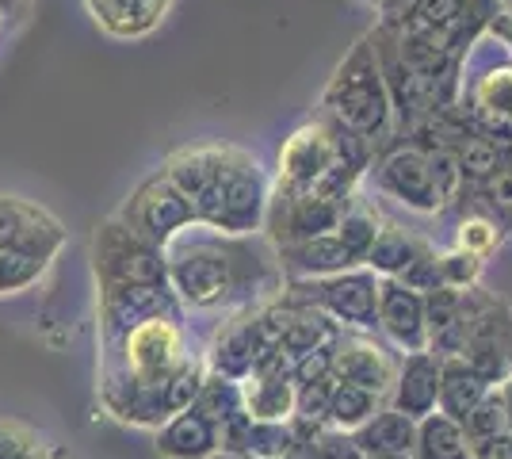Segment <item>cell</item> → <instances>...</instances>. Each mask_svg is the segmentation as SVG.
Listing matches in <instances>:
<instances>
[{
	"instance_id": "obj_1",
	"label": "cell",
	"mask_w": 512,
	"mask_h": 459,
	"mask_svg": "<svg viewBox=\"0 0 512 459\" xmlns=\"http://www.w3.org/2000/svg\"><path fill=\"white\" fill-rule=\"evenodd\" d=\"M169 291L180 306L218 310V306H256L283 291L276 249L249 238H226L207 226H188L165 245Z\"/></svg>"
},
{
	"instance_id": "obj_2",
	"label": "cell",
	"mask_w": 512,
	"mask_h": 459,
	"mask_svg": "<svg viewBox=\"0 0 512 459\" xmlns=\"http://www.w3.org/2000/svg\"><path fill=\"white\" fill-rule=\"evenodd\" d=\"M161 173L192 203L195 226L226 238H253L264 226L272 180L249 150L226 142H203L172 150Z\"/></svg>"
},
{
	"instance_id": "obj_3",
	"label": "cell",
	"mask_w": 512,
	"mask_h": 459,
	"mask_svg": "<svg viewBox=\"0 0 512 459\" xmlns=\"http://www.w3.org/2000/svg\"><path fill=\"white\" fill-rule=\"evenodd\" d=\"M333 123H341L348 134L363 138L379 153L394 138V111H390V92H386L383 69L375 58V46L363 35L360 43L344 54L337 73L321 92V108Z\"/></svg>"
},
{
	"instance_id": "obj_4",
	"label": "cell",
	"mask_w": 512,
	"mask_h": 459,
	"mask_svg": "<svg viewBox=\"0 0 512 459\" xmlns=\"http://www.w3.org/2000/svg\"><path fill=\"white\" fill-rule=\"evenodd\" d=\"M104 349V372L119 375L134 387H146V391L169 387L188 364H195L184 318H150Z\"/></svg>"
},
{
	"instance_id": "obj_5",
	"label": "cell",
	"mask_w": 512,
	"mask_h": 459,
	"mask_svg": "<svg viewBox=\"0 0 512 459\" xmlns=\"http://www.w3.org/2000/svg\"><path fill=\"white\" fill-rule=\"evenodd\" d=\"M379 12L398 31L425 39L428 46L463 62L470 46L490 31V20L501 12V0H398Z\"/></svg>"
},
{
	"instance_id": "obj_6",
	"label": "cell",
	"mask_w": 512,
	"mask_h": 459,
	"mask_svg": "<svg viewBox=\"0 0 512 459\" xmlns=\"http://www.w3.org/2000/svg\"><path fill=\"white\" fill-rule=\"evenodd\" d=\"M455 108L467 115L474 131L512 142V58L493 35H482L463 58Z\"/></svg>"
},
{
	"instance_id": "obj_7",
	"label": "cell",
	"mask_w": 512,
	"mask_h": 459,
	"mask_svg": "<svg viewBox=\"0 0 512 459\" xmlns=\"http://www.w3.org/2000/svg\"><path fill=\"white\" fill-rule=\"evenodd\" d=\"M279 295L291 303L314 306L352 333H375L379 326V276L367 268H348L325 280H283Z\"/></svg>"
},
{
	"instance_id": "obj_8",
	"label": "cell",
	"mask_w": 512,
	"mask_h": 459,
	"mask_svg": "<svg viewBox=\"0 0 512 459\" xmlns=\"http://www.w3.org/2000/svg\"><path fill=\"white\" fill-rule=\"evenodd\" d=\"M363 138L348 134L341 123H333L325 111H314V119L299 123L295 131L283 138L279 146V173L276 188L287 192H314L325 173L341 161L348 146H356Z\"/></svg>"
},
{
	"instance_id": "obj_9",
	"label": "cell",
	"mask_w": 512,
	"mask_h": 459,
	"mask_svg": "<svg viewBox=\"0 0 512 459\" xmlns=\"http://www.w3.org/2000/svg\"><path fill=\"white\" fill-rule=\"evenodd\" d=\"M92 272H96L100 287H111V284L169 287L165 249H157V245L142 241L138 234H130L115 215L96 226V238H92Z\"/></svg>"
},
{
	"instance_id": "obj_10",
	"label": "cell",
	"mask_w": 512,
	"mask_h": 459,
	"mask_svg": "<svg viewBox=\"0 0 512 459\" xmlns=\"http://www.w3.org/2000/svg\"><path fill=\"white\" fill-rule=\"evenodd\" d=\"M115 219L127 226L130 234H138L142 241H150L157 249H165L169 241H176L188 226H195L192 203L176 192L169 176L150 173L115 211Z\"/></svg>"
},
{
	"instance_id": "obj_11",
	"label": "cell",
	"mask_w": 512,
	"mask_h": 459,
	"mask_svg": "<svg viewBox=\"0 0 512 459\" xmlns=\"http://www.w3.org/2000/svg\"><path fill=\"white\" fill-rule=\"evenodd\" d=\"M371 184L383 196L398 199L402 207L417 211V215H444V203L436 196V180L428 169V157L409 142H390L375 153L371 161Z\"/></svg>"
},
{
	"instance_id": "obj_12",
	"label": "cell",
	"mask_w": 512,
	"mask_h": 459,
	"mask_svg": "<svg viewBox=\"0 0 512 459\" xmlns=\"http://www.w3.org/2000/svg\"><path fill=\"white\" fill-rule=\"evenodd\" d=\"M459 360L474 368L490 387H501L505 379H512V303L482 291V303L470 318Z\"/></svg>"
},
{
	"instance_id": "obj_13",
	"label": "cell",
	"mask_w": 512,
	"mask_h": 459,
	"mask_svg": "<svg viewBox=\"0 0 512 459\" xmlns=\"http://www.w3.org/2000/svg\"><path fill=\"white\" fill-rule=\"evenodd\" d=\"M348 203H333V199H321L314 192H287V188L272 184V199H268V211H264V226L260 230H264V238H268L272 249L276 245H295V241L318 238V234H333Z\"/></svg>"
},
{
	"instance_id": "obj_14",
	"label": "cell",
	"mask_w": 512,
	"mask_h": 459,
	"mask_svg": "<svg viewBox=\"0 0 512 459\" xmlns=\"http://www.w3.org/2000/svg\"><path fill=\"white\" fill-rule=\"evenodd\" d=\"M150 318H184V306L176 303L169 287L161 284H111L100 287V337L115 345L134 326Z\"/></svg>"
},
{
	"instance_id": "obj_15",
	"label": "cell",
	"mask_w": 512,
	"mask_h": 459,
	"mask_svg": "<svg viewBox=\"0 0 512 459\" xmlns=\"http://www.w3.org/2000/svg\"><path fill=\"white\" fill-rule=\"evenodd\" d=\"M65 241V226L46 207L20 196H0V253L16 249L50 264L65 249Z\"/></svg>"
},
{
	"instance_id": "obj_16",
	"label": "cell",
	"mask_w": 512,
	"mask_h": 459,
	"mask_svg": "<svg viewBox=\"0 0 512 459\" xmlns=\"http://www.w3.org/2000/svg\"><path fill=\"white\" fill-rule=\"evenodd\" d=\"M333 379L390 398L394 379H398V356L386 345H379L371 333L341 329L333 341Z\"/></svg>"
},
{
	"instance_id": "obj_17",
	"label": "cell",
	"mask_w": 512,
	"mask_h": 459,
	"mask_svg": "<svg viewBox=\"0 0 512 459\" xmlns=\"http://www.w3.org/2000/svg\"><path fill=\"white\" fill-rule=\"evenodd\" d=\"M379 333L394 349L428 352V329H425V295L409 291L398 280H379Z\"/></svg>"
},
{
	"instance_id": "obj_18",
	"label": "cell",
	"mask_w": 512,
	"mask_h": 459,
	"mask_svg": "<svg viewBox=\"0 0 512 459\" xmlns=\"http://www.w3.org/2000/svg\"><path fill=\"white\" fill-rule=\"evenodd\" d=\"M276 264L283 280H325L341 276L348 268H363L348 257L337 234H318V238L295 241V245H276Z\"/></svg>"
},
{
	"instance_id": "obj_19",
	"label": "cell",
	"mask_w": 512,
	"mask_h": 459,
	"mask_svg": "<svg viewBox=\"0 0 512 459\" xmlns=\"http://www.w3.org/2000/svg\"><path fill=\"white\" fill-rule=\"evenodd\" d=\"M436 394H440V360L428 352H409L398 360V379L386 406L406 414L409 421H425L428 414H436Z\"/></svg>"
},
{
	"instance_id": "obj_20",
	"label": "cell",
	"mask_w": 512,
	"mask_h": 459,
	"mask_svg": "<svg viewBox=\"0 0 512 459\" xmlns=\"http://www.w3.org/2000/svg\"><path fill=\"white\" fill-rule=\"evenodd\" d=\"M85 8L111 39H146L165 23L172 0H85Z\"/></svg>"
},
{
	"instance_id": "obj_21",
	"label": "cell",
	"mask_w": 512,
	"mask_h": 459,
	"mask_svg": "<svg viewBox=\"0 0 512 459\" xmlns=\"http://www.w3.org/2000/svg\"><path fill=\"white\" fill-rule=\"evenodd\" d=\"M157 452L165 459H211L218 452V425L188 406L157 429Z\"/></svg>"
},
{
	"instance_id": "obj_22",
	"label": "cell",
	"mask_w": 512,
	"mask_h": 459,
	"mask_svg": "<svg viewBox=\"0 0 512 459\" xmlns=\"http://www.w3.org/2000/svg\"><path fill=\"white\" fill-rule=\"evenodd\" d=\"M352 440H356V448H360L363 456H413L417 421H409L406 414L383 406L367 425H360L352 433Z\"/></svg>"
},
{
	"instance_id": "obj_23",
	"label": "cell",
	"mask_w": 512,
	"mask_h": 459,
	"mask_svg": "<svg viewBox=\"0 0 512 459\" xmlns=\"http://www.w3.org/2000/svg\"><path fill=\"white\" fill-rule=\"evenodd\" d=\"M490 391V383L482 379V375L467 368L459 356H448V360H440V394H436V410L451 421H459L463 425V417L486 398Z\"/></svg>"
},
{
	"instance_id": "obj_24",
	"label": "cell",
	"mask_w": 512,
	"mask_h": 459,
	"mask_svg": "<svg viewBox=\"0 0 512 459\" xmlns=\"http://www.w3.org/2000/svg\"><path fill=\"white\" fill-rule=\"evenodd\" d=\"M425 241L428 238L413 234V230H402V226H394V222H383V230H379V238H375V245H371V253H367L363 268L375 272L379 280H398V276L409 268V261L425 249Z\"/></svg>"
},
{
	"instance_id": "obj_25",
	"label": "cell",
	"mask_w": 512,
	"mask_h": 459,
	"mask_svg": "<svg viewBox=\"0 0 512 459\" xmlns=\"http://www.w3.org/2000/svg\"><path fill=\"white\" fill-rule=\"evenodd\" d=\"M505 241H509V234H505V230H501L486 211H478L474 203H459V207H455V234H451V249L470 253V257H478V261H490Z\"/></svg>"
},
{
	"instance_id": "obj_26",
	"label": "cell",
	"mask_w": 512,
	"mask_h": 459,
	"mask_svg": "<svg viewBox=\"0 0 512 459\" xmlns=\"http://www.w3.org/2000/svg\"><path fill=\"white\" fill-rule=\"evenodd\" d=\"M455 165H459V180H463V199L482 184L490 180L501 165H505V142H497L490 134L470 131L459 146H455ZM459 199V203H463Z\"/></svg>"
},
{
	"instance_id": "obj_27",
	"label": "cell",
	"mask_w": 512,
	"mask_h": 459,
	"mask_svg": "<svg viewBox=\"0 0 512 459\" xmlns=\"http://www.w3.org/2000/svg\"><path fill=\"white\" fill-rule=\"evenodd\" d=\"M413 459H474V456H470V440L463 433V425L436 410L425 421H417Z\"/></svg>"
},
{
	"instance_id": "obj_28",
	"label": "cell",
	"mask_w": 512,
	"mask_h": 459,
	"mask_svg": "<svg viewBox=\"0 0 512 459\" xmlns=\"http://www.w3.org/2000/svg\"><path fill=\"white\" fill-rule=\"evenodd\" d=\"M386 406V398L352 387V383H333V398H329V421L325 429H337V433H356L360 425H367L371 417Z\"/></svg>"
},
{
	"instance_id": "obj_29",
	"label": "cell",
	"mask_w": 512,
	"mask_h": 459,
	"mask_svg": "<svg viewBox=\"0 0 512 459\" xmlns=\"http://www.w3.org/2000/svg\"><path fill=\"white\" fill-rule=\"evenodd\" d=\"M379 230H383V219H379L375 207H371L367 199H360V192H356L352 203L344 207V215L333 234H337V241L348 249V257L356 264H363L367 253H371V245H375V238H379Z\"/></svg>"
},
{
	"instance_id": "obj_30",
	"label": "cell",
	"mask_w": 512,
	"mask_h": 459,
	"mask_svg": "<svg viewBox=\"0 0 512 459\" xmlns=\"http://www.w3.org/2000/svg\"><path fill=\"white\" fill-rule=\"evenodd\" d=\"M463 203H474L478 211H486V215L512 238V169L501 165V169H497L490 180H482ZM455 207H459V203H455ZM455 207H451V211H455Z\"/></svg>"
},
{
	"instance_id": "obj_31",
	"label": "cell",
	"mask_w": 512,
	"mask_h": 459,
	"mask_svg": "<svg viewBox=\"0 0 512 459\" xmlns=\"http://www.w3.org/2000/svg\"><path fill=\"white\" fill-rule=\"evenodd\" d=\"M291 448H295V429H291V421H253V417H249V433H245L241 456L287 459Z\"/></svg>"
},
{
	"instance_id": "obj_32",
	"label": "cell",
	"mask_w": 512,
	"mask_h": 459,
	"mask_svg": "<svg viewBox=\"0 0 512 459\" xmlns=\"http://www.w3.org/2000/svg\"><path fill=\"white\" fill-rule=\"evenodd\" d=\"M192 406L199 410V414L211 417L214 425L230 421L234 414H245V410H241V391H237V383L218 379V375H203V383H199V394H195Z\"/></svg>"
},
{
	"instance_id": "obj_33",
	"label": "cell",
	"mask_w": 512,
	"mask_h": 459,
	"mask_svg": "<svg viewBox=\"0 0 512 459\" xmlns=\"http://www.w3.org/2000/svg\"><path fill=\"white\" fill-rule=\"evenodd\" d=\"M482 268H486V261H478L470 253H459V249L436 253V276H440V287H448V291L478 287L482 284Z\"/></svg>"
},
{
	"instance_id": "obj_34",
	"label": "cell",
	"mask_w": 512,
	"mask_h": 459,
	"mask_svg": "<svg viewBox=\"0 0 512 459\" xmlns=\"http://www.w3.org/2000/svg\"><path fill=\"white\" fill-rule=\"evenodd\" d=\"M46 268H50V264L39 261V257L4 249V253H0V295H20V291H27L31 284H39Z\"/></svg>"
},
{
	"instance_id": "obj_35",
	"label": "cell",
	"mask_w": 512,
	"mask_h": 459,
	"mask_svg": "<svg viewBox=\"0 0 512 459\" xmlns=\"http://www.w3.org/2000/svg\"><path fill=\"white\" fill-rule=\"evenodd\" d=\"M463 433H467L470 444H474V440H486V437L505 433V406H501V394H497V387H490V391H486V398H482V402H478V406L463 417Z\"/></svg>"
},
{
	"instance_id": "obj_36",
	"label": "cell",
	"mask_w": 512,
	"mask_h": 459,
	"mask_svg": "<svg viewBox=\"0 0 512 459\" xmlns=\"http://www.w3.org/2000/svg\"><path fill=\"white\" fill-rule=\"evenodd\" d=\"M436 245L432 241H425V249L409 261V268L398 276V284L409 287V291H417V295H428V291H436L440 287V276H436Z\"/></svg>"
},
{
	"instance_id": "obj_37",
	"label": "cell",
	"mask_w": 512,
	"mask_h": 459,
	"mask_svg": "<svg viewBox=\"0 0 512 459\" xmlns=\"http://www.w3.org/2000/svg\"><path fill=\"white\" fill-rule=\"evenodd\" d=\"M291 379H295V387L318 383V379H333V341L314 352H306L302 360H295V364H291Z\"/></svg>"
},
{
	"instance_id": "obj_38",
	"label": "cell",
	"mask_w": 512,
	"mask_h": 459,
	"mask_svg": "<svg viewBox=\"0 0 512 459\" xmlns=\"http://www.w3.org/2000/svg\"><path fill=\"white\" fill-rule=\"evenodd\" d=\"M31 448H39V444L27 429L12 425V421H0V459H23Z\"/></svg>"
},
{
	"instance_id": "obj_39",
	"label": "cell",
	"mask_w": 512,
	"mask_h": 459,
	"mask_svg": "<svg viewBox=\"0 0 512 459\" xmlns=\"http://www.w3.org/2000/svg\"><path fill=\"white\" fill-rule=\"evenodd\" d=\"M474 459H512V433H497V437L474 440L470 444Z\"/></svg>"
},
{
	"instance_id": "obj_40",
	"label": "cell",
	"mask_w": 512,
	"mask_h": 459,
	"mask_svg": "<svg viewBox=\"0 0 512 459\" xmlns=\"http://www.w3.org/2000/svg\"><path fill=\"white\" fill-rule=\"evenodd\" d=\"M486 35H493L497 43L505 46V54L512 58V12H505V8H501V12L490 20V31H486Z\"/></svg>"
},
{
	"instance_id": "obj_41",
	"label": "cell",
	"mask_w": 512,
	"mask_h": 459,
	"mask_svg": "<svg viewBox=\"0 0 512 459\" xmlns=\"http://www.w3.org/2000/svg\"><path fill=\"white\" fill-rule=\"evenodd\" d=\"M497 394H501V406H505V433H512V379H505L497 387Z\"/></svg>"
},
{
	"instance_id": "obj_42",
	"label": "cell",
	"mask_w": 512,
	"mask_h": 459,
	"mask_svg": "<svg viewBox=\"0 0 512 459\" xmlns=\"http://www.w3.org/2000/svg\"><path fill=\"white\" fill-rule=\"evenodd\" d=\"M211 459H253V456H234V452H214Z\"/></svg>"
},
{
	"instance_id": "obj_43",
	"label": "cell",
	"mask_w": 512,
	"mask_h": 459,
	"mask_svg": "<svg viewBox=\"0 0 512 459\" xmlns=\"http://www.w3.org/2000/svg\"><path fill=\"white\" fill-rule=\"evenodd\" d=\"M505 169H512V142H505Z\"/></svg>"
},
{
	"instance_id": "obj_44",
	"label": "cell",
	"mask_w": 512,
	"mask_h": 459,
	"mask_svg": "<svg viewBox=\"0 0 512 459\" xmlns=\"http://www.w3.org/2000/svg\"><path fill=\"white\" fill-rule=\"evenodd\" d=\"M367 459H413V456H367Z\"/></svg>"
},
{
	"instance_id": "obj_45",
	"label": "cell",
	"mask_w": 512,
	"mask_h": 459,
	"mask_svg": "<svg viewBox=\"0 0 512 459\" xmlns=\"http://www.w3.org/2000/svg\"><path fill=\"white\" fill-rule=\"evenodd\" d=\"M501 8H505V12H512V0H501Z\"/></svg>"
}]
</instances>
